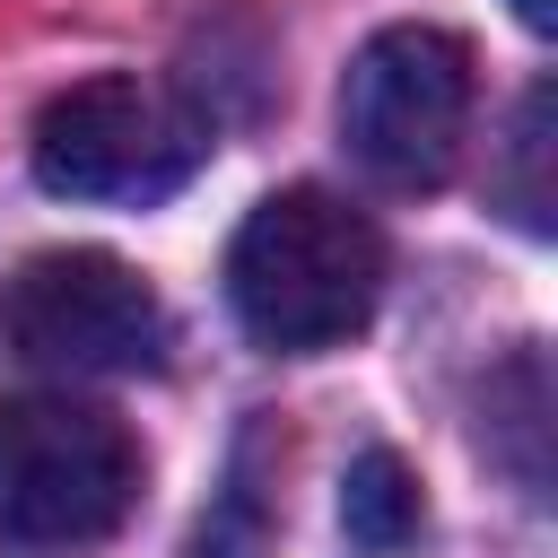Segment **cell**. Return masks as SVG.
Returning <instances> with one entry per match:
<instances>
[{
  "label": "cell",
  "mask_w": 558,
  "mask_h": 558,
  "mask_svg": "<svg viewBox=\"0 0 558 558\" xmlns=\"http://www.w3.org/2000/svg\"><path fill=\"white\" fill-rule=\"evenodd\" d=\"M227 305L279 357H323L384 305V235L323 183L270 192L227 244Z\"/></svg>",
  "instance_id": "cell-1"
},
{
  "label": "cell",
  "mask_w": 558,
  "mask_h": 558,
  "mask_svg": "<svg viewBox=\"0 0 558 558\" xmlns=\"http://www.w3.org/2000/svg\"><path fill=\"white\" fill-rule=\"evenodd\" d=\"M418 523H427V506H418V471H410L392 445H366V453L349 462V480H340V532H349L357 549L392 558V549L418 541Z\"/></svg>",
  "instance_id": "cell-6"
},
{
  "label": "cell",
  "mask_w": 558,
  "mask_h": 558,
  "mask_svg": "<svg viewBox=\"0 0 558 558\" xmlns=\"http://www.w3.org/2000/svg\"><path fill=\"white\" fill-rule=\"evenodd\" d=\"M514 17H523L532 35H549V26H558V0H514Z\"/></svg>",
  "instance_id": "cell-9"
},
{
  "label": "cell",
  "mask_w": 558,
  "mask_h": 558,
  "mask_svg": "<svg viewBox=\"0 0 558 558\" xmlns=\"http://www.w3.org/2000/svg\"><path fill=\"white\" fill-rule=\"evenodd\" d=\"M35 183L61 192V201H113V209H140V201H166L201 174L209 157V122L140 78V70H105V78H78L61 87L44 113H35Z\"/></svg>",
  "instance_id": "cell-2"
},
{
  "label": "cell",
  "mask_w": 558,
  "mask_h": 558,
  "mask_svg": "<svg viewBox=\"0 0 558 558\" xmlns=\"http://www.w3.org/2000/svg\"><path fill=\"white\" fill-rule=\"evenodd\" d=\"M140 497V445L122 418L70 401V392H17L0 401V541L26 549H78L105 541Z\"/></svg>",
  "instance_id": "cell-3"
},
{
  "label": "cell",
  "mask_w": 558,
  "mask_h": 558,
  "mask_svg": "<svg viewBox=\"0 0 558 558\" xmlns=\"http://www.w3.org/2000/svg\"><path fill=\"white\" fill-rule=\"evenodd\" d=\"M471 131V44L453 26H384L340 78V148L384 192H427L453 174Z\"/></svg>",
  "instance_id": "cell-4"
},
{
  "label": "cell",
  "mask_w": 558,
  "mask_h": 558,
  "mask_svg": "<svg viewBox=\"0 0 558 558\" xmlns=\"http://www.w3.org/2000/svg\"><path fill=\"white\" fill-rule=\"evenodd\" d=\"M541 148H549V87H532V96H523V113H514V218H523V227H549Z\"/></svg>",
  "instance_id": "cell-8"
},
{
  "label": "cell",
  "mask_w": 558,
  "mask_h": 558,
  "mask_svg": "<svg viewBox=\"0 0 558 558\" xmlns=\"http://www.w3.org/2000/svg\"><path fill=\"white\" fill-rule=\"evenodd\" d=\"M0 340L26 366L61 375H140L166 357V305L157 288L96 244H52L26 253L0 288Z\"/></svg>",
  "instance_id": "cell-5"
},
{
  "label": "cell",
  "mask_w": 558,
  "mask_h": 558,
  "mask_svg": "<svg viewBox=\"0 0 558 558\" xmlns=\"http://www.w3.org/2000/svg\"><path fill=\"white\" fill-rule=\"evenodd\" d=\"M279 549V532H270V506H262V488L235 471L227 480V497L201 514V532H192V558H270Z\"/></svg>",
  "instance_id": "cell-7"
}]
</instances>
